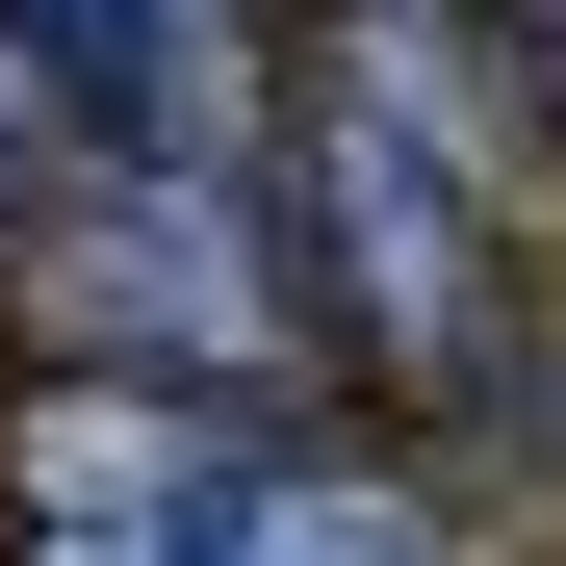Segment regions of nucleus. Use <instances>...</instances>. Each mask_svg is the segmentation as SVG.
Instances as JSON below:
<instances>
[{"label":"nucleus","instance_id":"1","mask_svg":"<svg viewBox=\"0 0 566 566\" xmlns=\"http://www.w3.org/2000/svg\"><path fill=\"white\" fill-rule=\"evenodd\" d=\"M207 566H438V515L387 490V463H283V490L207 515Z\"/></svg>","mask_w":566,"mask_h":566},{"label":"nucleus","instance_id":"2","mask_svg":"<svg viewBox=\"0 0 566 566\" xmlns=\"http://www.w3.org/2000/svg\"><path fill=\"white\" fill-rule=\"evenodd\" d=\"M52 77H77V104H129V77H155V0H52V27H27Z\"/></svg>","mask_w":566,"mask_h":566}]
</instances>
